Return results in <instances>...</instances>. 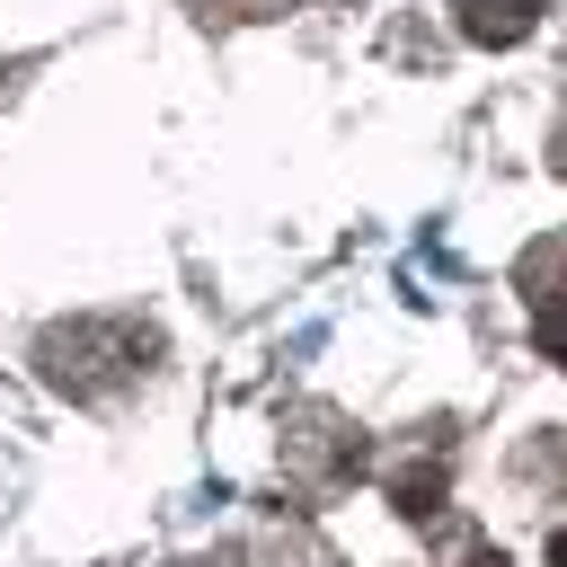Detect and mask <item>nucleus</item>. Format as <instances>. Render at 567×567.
I'll return each mask as SVG.
<instances>
[{
    "mask_svg": "<svg viewBox=\"0 0 567 567\" xmlns=\"http://www.w3.org/2000/svg\"><path fill=\"white\" fill-rule=\"evenodd\" d=\"M532 27H540V0H461V35L487 44V53L496 44H523Z\"/></svg>",
    "mask_w": 567,
    "mask_h": 567,
    "instance_id": "f257e3e1",
    "label": "nucleus"
},
{
    "mask_svg": "<svg viewBox=\"0 0 567 567\" xmlns=\"http://www.w3.org/2000/svg\"><path fill=\"white\" fill-rule=\"evenodd\" d=\"M532 337H540V354H549V363H567V292H540Z\"/></svg>",
    "mask_w": 567,
    "mask_h": 567,
    "instance_id": "f03ea898",
    "label": "nucleus"
},
{
    "mask_svg": "<svg viewBox=\"0 0 567 567\" xmlns=\"http://www.w3.org/2000/svg\"><path fill=\"white\" fill-rule=\"evenodd\" d=\"M549 558H558V567H567V532H558V540H549Z\"/></svg>",
    "mask_w": 567,
    "mask_h": 567,
    "instance_id": "7ed1b4c3",
    "label": "nucleus"
}]
</instances>
